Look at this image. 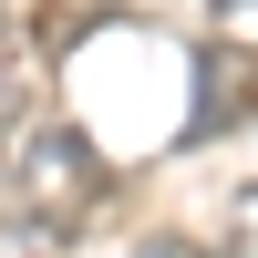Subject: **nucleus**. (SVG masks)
Instances as JSON below:
<instances>
[{
  "instance_id": "nucleus-4",
  "label": "nucleus",
  "mask_w": 258,
  "mask_h": 258,
  "mask_svg": "<svg viewBox=\"0 0 258 258\" xmlns=\"http://www.w3.org/2000/svg\"><path fill=\"white\" fill-rule=\"evenodd\" d=\"M21 83V0H0V93Z\"/></svg>"
},
{
  "instance_id": "nucleus-1",
  "label": "nucleus",
  "mask_w": 258,
  "mask_h": 258,
  "mask_svg": "<svg viewBox=\"0 0 258 258\" xmlns=\"http://www.w3.org/2000/svg\"><path fill=\"white\" fill-rule=\"evenodd\" d=\"M11 197H21V217H31V238H83V227L103 217V197H114V176H103V155L83 145V124L31 114L11 135Z\"/></svg>"
},
{
  "instance_id": "nucleus-3",
  "label": "nucleus",
  "mask_w": 258,
  "mask_h": 258,
  "mask_svg": "<svg viewBox=\"0 0 258 258\" xmlns=\"http://www.w3.org/2000/svg\"><path fill=\"white\" fill-rule=\"evenodd\" d=\"M217 258H258V186L227 197V248H217Z\"/></svg>"
},
{
  "instance_id": "nucleus-5",
  "label": "nucleus",
  "mask_w": 258,
  "mask_h": 258,
  "mask_svg": "<svg viewBox=\"0 0 258 258\" xmlns=\"http://www.w3.org/2000/svg\"><path fill=\"white\" fill-rule=\"evenodd\" d=\"M135 258H217V248H207V238H145Z\"/></svg>"
},
{
  "instance_id": "nucleus-2",
  "label": "nucleus",
  "mask_w": 258,
  "mask_h": 258,
  "mask_svg": "<svg viewBox=\"0 0 258 258\" xmlns=\"http://www.w3.org/2000/svg\"><path fill=\"white\" fill-rule=\"evenodd\" d=\"M248 103H258V52L207 41V52H197V114H186L176 145H207V135H227V124H248Z\"/></svg>"
}]
</instances>
